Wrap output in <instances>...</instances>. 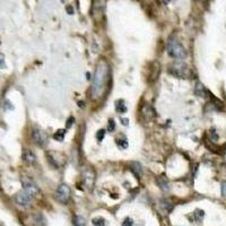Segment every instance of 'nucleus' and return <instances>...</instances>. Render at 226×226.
I'll return each mask as SVG.
<instances>
[{"mask_svg":"<svg viewBox=\"0 0 226 226\" xmlns=\"http://www.w3.org/2000/svg\"><path fill=\"white\" fill-rule=\"evenodd\" d=\"M22 186H23L24 191H26V192L30 193L31 196H37V194L40 193L39 186H36L35 183L33 182L32 180H30L28 178L22 179Z\"/></svg>","mask_w":226,"mask_h":226,"instance_id":"5","label":"nucleus"},{"mask_svg":"<svg viewBox=\"0 0 226 226\" xmlns=\"http://www.w3.org/2000/svg\"><path fill=\"white\" fill-rule=\"evenodd\" d=\"M115 129V122L113 119H110L109 120V126H107V130L110 131V132H112V131H114Z\"/></svg>","mask_w":226,"mask_h":226,"instance_id":"22","label":"nucleus"},{"mask_svg":"<svg viewBox=\"0 0 226 226\" xmlns=\"http://www.w3.org/2000/svg\"><path fill=\"white\" fill-rule=\"evenodd\" d=\"M167 53H169L170 57L179 60L184 59L188 56L184 47L175 37H171L170 40H169V43H167Z\"/></svg>","mask_w":226,"mask_h":226,"instance_id":"2","label":"nucleus"},{"mask_svg":"<svg viewBox=\"0 0 226 226\" xmlns=\"http://www.w3.org/2000/svg\"><path fill=\"white\" fill-rule=\"evenodd\" d=\"M107 75H109L107 64L105 61H101L95 69L94 79H93V83H92L91 95L93 99H96L102 96L104 88H105V84H106Z\"/></svg>","mask_w":226,"mask_h":226,"instance_id":"1","label":"nucleus"},{"mask_svg":"<svg viewBox=\"0 0 226 226\" xmlns=\"http://www.w3.org/2000/svg\"><path fill=\"white\" fill-rule=\"evenodd\" d=\"M132 225H134V221L129 217H127L122 222V226H132Z\"/></svg>","mask_w":226,"mask_h":226,"instance_id":"23","label":"nucleus"},{"mask_svg":"<svg viewBox=\"0 0 226 226\" xmlns=\"http://www.w3.org/2000/svg\"><path fill=\"white\" fill-rule=\"evenodd\" d=\"M56 199L59 202L66 205L70 199V189L67 184H60L56 190Z\"/></svg>","mask_w":226,"mask_h":226,"instance_id":"4","label":"nucleus"},{"mask_svg":"<svg viewBox=\"0 0 226 226\" xmlns=\"http://www.w3.org/2000/svg\"><path fill=\"white\" fill-rule=\"evenodd\" d=\"M23 161L26 162L27 164H35L36 163V156L32 151L30 149H25L23 151Z\"/></svg>","mask_w":226,"mask_h":226,"instance_id":"10","label":"nucleus"},{"mask_svg":"<svg viewBox=\"0 0 226 226\" xmlns=\"http://www.w3.org/2000/svg\"><path fill=\"white\" fill-rule=\"evenodd\" d=\"M74 225L85 226V219H84L83 216H75V217H74Z\"/></svg>","mask_w":226,"mask_h":226,"instance_id":"17","label":"nucleus"},{"mask_svg":"<svg viewBox=\"0 0 226 226\" xmlns=\"http://www.w3.org/2000/svg\"><path fill=\"white\" fill-rule=\"evenodd\" d=\"M32 139L33 141L40 147H44L48 143V137L45 135V132L39 129H33L32 130Z\"/></svg>","mask_w":226,"mask_h":226,"instance_id":"6","label":"nucleus"},{"mask_svg":"<svg viewBox=\"0 0 226 226\" xmlns=\"http://www.w3.org/2000/svg\"><path fill=\"white\" fill-rule=\"evenodd\" d=\"M205 216V213H203V210H196L194 211V217H196V221H198V222H200L202 219V217Z\"/></svg>","mask_w":226,"mask_h":226,"instance_id":"20","label":"nucleus"},{"mask_svg":"<svg viewBox=\"0 0 226 226\" xmlns=\"http://www.w3.org/2000/svg\"><path fill=\"white\" fill-rule=\"evenodd\" d=\"M156 183H157V186H158L163 191H167L170 189V183H169L167 179L165 178L164 175L158 176V178L156 179Z\"/></svg>","mask_w":226,"mask_h":226,"instance_id":"11","label":"nucleus"},{"mask_svg":"<svg viewBox=\"0 0 226 226\" xmlns=\"http://www.w3.org/2000/svg\"><path fill=\"white\" fill-rule=\"evenodd\" d=\"M64 135H66V130H64V129H61V130H58L53 135V138L56 139L57 141H62L64 139Z\"/></svg>","mask_w":226,"mask_h":226,"instance_id":"15","label":"nucleus"},{"mask_svg":"<svg viewBox=\"0 0 226 226\" xmlns=\"http://www.w3.org/2000/svg\"><path fill=\"white\" fill-rule=\"evenodd\" d=\"M74 120H75V119H74L72 116H70V119H68V120H67V124H66V127H67V128H70V127H71V126H72V122H74Z\"/></svg>","mask_w":226,"mask_h":226,"instance_id":"26","label":"nucleus"},{"mask_svg":"<svg viewBox=\"0 0 226 226\" xmlns=\"http://www.w3.org/2000/svg\"><path fill=\"white\" fill-rule=\"evenodd\" d=\"M194 93H196V94H197L198 96H200V97H203V96H205V93H206V89H205V87L202 86L201 84L199 83L198 85L196 86Z\"/></svg>","mask_w":226,"mask_h":226,"instance_id":"16","label":"nucleus"},{"mask_svg":"<svg viewBox=\"0 0 226 226\" xmlns=\"http://www.w3.org/2000/svg\"><path fill=\"white\" fill-rule=\"evenodd\" d=\"M130 170L137 178H140L143 175V167L138 162H132L130 163Z\"/></svg>","mask_w":226,"mask_h":226,"instance_id":"12","label":"nucleus"},{"mask_svg":"<svg viewBox=\"0 0 226 226\" xmlns=\"http://www.w3.org/2000/svg\"><path fill=\"white\" fill-rule=\"evenodd\" d=\"M34 224L37 226H45V218L42 216V214L34 215Z\"/></svg>","mask_w":226,"mask_h":226,"instance_id":"14","label":"nucleus"},{"mask_svg":"<svg viewBox=\"0 0 226 226\" xmlns=\"http://www.w3.org/2000/svg\"><path fill=\"white\" fill-rule=\"evenodd\" d=\"M104 137H105V130H104V129H99V130L96 132V139H97L99 141H102L104 139Z\"/></svg>","mask_w":226,"mask_h":226,"instance_id":"21","label":"nucleus"},{"mask_svg":"<svg viewBox=\"0 0 226 226\" xmlns=\"http://www.w3.org/2000/svg\"><path fill=\"white\" fill-rule=\"evenodd\" d=\"M167 72L170 75L174 76L176 78H188L191 75V71L189 67L182 62H178V64H173L169 69Z\"/></svg>","mask_w":226,"mask_h":226,"instance_id":"3","label":"nucleus"},{"mask_svg":"<svg viewBox=\"0 0 226 226\" xmlns=\"http://www.w3.org/2000/svg\"><path fill=\"white\" fill-rule=\"evenodd\" d=\"M116 144H118V146H119L121 149H127L128 146H129V144H128V140L126 138L118 139V140H116Z\"/></svg>","mask_w":226,"mask_h":226,"instance_id":"19","label":"nucleus"},{"mask_svg":"<svg viewBox=\"0 0 226 226\" xmlns=\"http://www.w3.org/2000/svg\"><path fill=\"white\" fill-rule=\"evenodd\" d=\"M210 138H211L213 141H217L218 140V135L216 134V131H215L214 129L210 130Z\"/></svg>","mask_w":226,"mask_h":226,"instance_id":"24","label":"nucleus"},{"mask_svg":"<svg viewBox=\"0 0 226 226\" xmlns=\"http://www.w3.org/2000/svg\"><path fill=\"white\" fill-rule=\"evenodd\" d=\"M121 123H122V124H124V126H128V124H129V120H128V119H122V118H121Z\"/></svg>","mask_w":226,"mask_h":226,"instance_id":"29","label":"nucleus"},{"mask_svg":"<svg viewBox=\"0 0 226 226\" xmlns=\"http://www.w3.org/2000/svg\"><path fill=\"white\" fill-rule=\"evenodd\" d=\"M83 180L85 186L87 189H89V190H92V188L94 186V182H95V173H94V171L89 169V167L85 169L83 171Z\"/></svg>","mask_w":226,"mask_h":226,"instance_id":"7","label":"nucleus"},{"mask_svg":"<svg viewBox=\"0 0 226 226\" xmlns=\"http://www.w3.org/2000/svg\"><path fill=\"white\" fill-rule=\"evenodd\" d=\"M67 12H68V14H70V15H72L74 14V9H72V7L71 6H67Z\"/></svg>","mask_w":226,"mask_h":226,"instance_id":"28","label":"nucleus"},{"mask_svg":"<svg viewBox=\"0 0 226 226\" xmlns=\"http://www.w3.org/2000/svg\"><path fill=\"white\" fill-rule=\"evenodd\" d=\"M140 114H141V118L145 122H149L154 119L155 116V112L153 110V107L148 104H144L143 107L140 109Z\"/></svg>","mask_w":226,"mask_h":226,"instance_id":"9","label":"nucleus"},{"mask_svg":"<svg viewBox=\"0 0 226 226\" xmlns=\"http://www.w3.org/2000/svg\"><path fill=\"white\" fill-rule=\"evenodd\" d=\"M86 77H87V79H89V78H91V74L87 72V74H86Z\"/></svg>","mask_w":226,"mask_h":226,"instance_id":"30","label":"nucleus"},{"mask_svg":"<svg viewBox=\"0 0 226 226\" xmlns=\"http://www.w3.org/2000/svg\"><path fill=\"white\" fill-rule=\"evenodd\" d=\"M5 56H4V54H2V53H0V66H1V67H4V66H5V64H4V61H5Z\"/></svg>","mask_w":226,"mask_h":226,"instance_id":"27","label":"nucleus"},{"mask_svg":"<svg viewBox=\"0 0 226 226\" xmlns=\"http://www.w3.org/2000/svg\"><path fill=\"white\" fill-rule=\"evenodd\" d=\"M16 202L22 207H28L31 205V194L27 193L26 191H20L15 196Z\"/></svg>","mask_w":226,"mask_h":226,"instance_id":"8","label":"nucleus"},{"mask_svg":"<svg viewBox=\"0 0 226 226\" xmlns=\"http://www.w3.org/2000/svg\"><path fill=\"white\" fill-rule=\"evenodd\" d=\"M115 110L118 113L122 114V113H126L127 112V106H126V103L123 99H118L115 102Z\"/></svg>","mask_w":226,"mask_h":226,"instance_id":"13","label":"nucleus"},{"mask_svg":"<svg viewBox=\"0 0 226 226\" xmlns=\"http://www.w3.org/2000/svg\"><path fill=\"white\" fill-rule=\"evenodd\" d=\"M222 196L226 199V181L222 182Z\"/></svg>","mask_w":226,"mask_h":226,"instance_id":"25","label":"nucleus"},{"mask_svg":"<svg viewBox=\"0 0 226 226\" xmlns=\"http://www.w3.org/2000/svg\"><path fill=\"white\" fill-rule=\"evenodd\" d=\"M92 223L95 226H104L105 225V219L102 217H95L92 219Z\"/></svg>","mask_w":226,"mask_h":226,"instance_id":"18","label":"nucleus"}]
</instances>
